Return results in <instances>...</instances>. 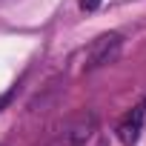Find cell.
<instances>
[{
	"instance_id": "obj_1",
	"label": "cell",
	"mask_w": 146,
	"mask_h": 146,
	"mask_svg": "<svg viewBox=\"0 0 146 146\" xmlns=\"http://www.w3.org/2000/svg\"><path fill=\"white\" fill-rule=\"evenodd\" d=\"M123 52V37L117 32H106L100 35L89 49H86V57H83V69L86 72H95V69H103L109 63H115Z\"/></svg>"
},
{
	"instance_id": "obj_2",
	"label": "cell",
	"mask_w": 146,
	"mask_h": 146,
	"mask_svg": "<svg viewBox=\"0 0 146 146\" xmlns=\"http://www.w3.org/2000/svg\"><path fill=\"white\" fill-rule=\"evenodd\" d=\"M143 126H146V100H140L120 123H117V140L123 143V146H135L137 143V137H140V132H143Z\"/></svg>"
},
{
	"instance_id": "obj_3",
	"label": "cell",
	"mask_w": 146,
	"mask_h": 146,
	"mask_svg": "<svg viewBox=\"0 0 146 146\" xmlns=\"http://www.w3.org/2000/svg\"><path fill=\"white\" fill-rule=\"evenodd\" d=\"M100 3H103V0H80V9H83V12H95Z\"/></svg>"
},
{
	"instance_id": "obj_4",
	"label": "cell",
	"mask_w": 146,
	"mask_h": 146,
	"mask_svg": "<svg viewBox=\"0 0 146 146\" xmlns=\"http://www.w3.org/2000/svg\"><path fill=\"white\" fill-rule=\"evenodd\" d=\"M12 98H15V92H6V95H3V98H0V106H6V103H9V100H12Z\"/></svg>"
}]
</instances>
